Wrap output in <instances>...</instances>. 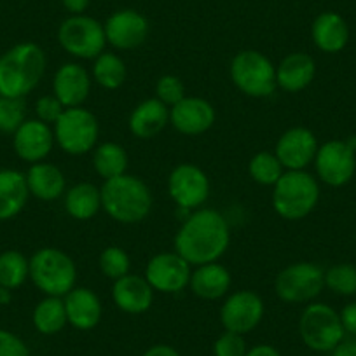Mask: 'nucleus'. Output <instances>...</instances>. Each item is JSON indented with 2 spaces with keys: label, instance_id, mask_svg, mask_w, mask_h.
<instances>
[{
  "label": "nucleus",
  "instance_id": "nucleus-1",
  "mask_svg": "<svg viewBox=\"0 0 356 356\" xmlns=\"http://www.w3.org/2000/svg\"><path fill=\"white\" fill-rule=\"evenodd\" d=\"M231 229L224 215L211 208H197L178 229L175 252L191 266L217 262L229 248Z\"/></svg>",
  "mask_w": 356,
  "mask_h": 356
},
{
  "label": "nucleus",
  "instance_id": "nucleus-2",
  "mask_svg": "<svg viewBox=\"0 0 356 356\" xmlns=\"http://www.w3.org/2000/svg\"><path fill=\"white\" fill-rule=\"evenodd\" d=\"M46 67V53L39 44H16L0 56V97L25 98L42 81Z\"/></svg>",
  "mask_w": 356,
  "mask_h": 356
},
{
  "label": "nucleus",
  "instance_id": "nucleus-3",
  "mask_svg": "<svg viewBox=\"0 0 356 356\" xmlns=\"http://www.w3.org/2000/svg\"><path fill=\"white\" fill-rule=\"evenodd\" d=\"M100 191L102 210L119 224H140L152 210V193L142 178L135 175L124 173L108 178Z\"/></svg>",
  "mask_w": 356,
  "mask_h": 356
},
{
  "label": "nucleus",
  "instance_id": "nucleus-4",
  "mask_svg": "<svg viewBox=\"0 0 356 356\" xmlns=\"http://www.w3.org/2000/svg\"><path fill=\"white\" fill-rule=\"evenodd\" d=\"M320 201V184L306 170L285 171L273 191V208L285 220H302Z\"/></svg>",
  "mask_w": 356,
  "mask_h": 356
},
{
  "label": "nucleus",
  "instance_id": "nucleus-5",
  "mask_svg": "<svg viewBox=\"0 0 356 356\" xmlns=\"http://www.w3.org/2000/svg\"><path fill=\"white\" fill-rule=\"evenodd\" d=\"M30 280L44 296L65 297L75 289L77 266L63 250L44 246L30 259Z\"/></svg>",
  "mask_w": 356,
  "mask_h": 356
},
{
  "label": "nucleus",
  "instance_id": "nucleus-6",
  "mask_svg": "<svg viewBox=\"0 0 356 356\" xmlns=\"http://www.w3.org/2000/svg\"><path fill=\"white\" fill-rule=\"evenodd\" d=\"M229 72L236 88L250 98H269L278 88L275 63L260 51H239Z\"/></svg>",
  "mask_w": 356,
  "mask_h": 356
},
{
  "label": "nucleus",
  "instance_id": "nucleus-7",
  "mask_svg": "<svg viewBox=\"0 0 356 356\" xmlns=\"http://www.w3.org/2000/svg\"><path fill=\"white\" fill-rule=\"evenodd\" d=\"M299 335L304 346L316 353H332L344 341V327L334 307L313 302L299 318Z\"/></svg>",
  "mask_w": 356,
  "mask_h": 356
},
{
  "label": "nucleus",
  "instance_id": "nucleus-8",
  "mask_svg": "<svg viewBox=\"0 0 356 356\" xmlns=\"http://www.w3.org/2000/svg\"><path fill=\"white\" fill-rule=\"evenodd\" d=\"M54 140L68 156H84L95 150L100 136L97 115L84 107L67 108L54 122Z\"/></svg>",
  "mask_w": 356,
  "mask_h": 356
},
{
  "label": "nucleus",
  "instance_id": "nucleus-9",
  "mask_svg": "<svg viewBox=\"0 0 356 356\" xmlns=\"http://www.w3.org/2000/svg\"><path fill=\"white\" fill-rule=\"evenodd\" d=\"M58 42L77 60H95L107 46L105 29L98 19L79 15L65 19L58 29Z\"/></svg>",
  "mask_w": 356,
  "mask_h": 356
},
{
  "label": "nucleus",
  "instance_id": "nucleus-10",
  "mask_svg": "<svg viewBox=\"0 0 356 356\" xmlns=\"http://www.w3.org/2000/svg\"><path fill=\"white\" fill-rule=\"evenodd\" d=\"M325 289V271L313 262H296L275 280V293L286 304H304L316 299Z\"/></svg>",
  "mask_w": 356,
  "mask_h": 356
},
{
  "label": "nucleus",
  "instance_id": "nucleus-11",
  "mask_svg": "<svg viewBox=\"0 0 356 356\" xmlns=\"http://www.w3.org/2000/svg\"><path fill=\"white\" fill-rule=\"evenodd\" d=\"M168 193L178 208L186 211L197 210L210 197V178L196 164H178L168 178Z\"/></svg>",
  "mask_w": 356,
  "mask_h": 356
},
{
  "label": "nucleus",
  "instance_id": "nucleus-12",
  "mask_svg": "<svg viewBox=\"0 0 356 356\" xmlns=\"http://www.w3.org/2000/svg\"><path fill=\"white\" fill-rule=\"evenodd\" d=\"M313 164L321 182L342 187L355 177L356 150L346 140H330L320 145Z\"/></svg>",
  "mask_w": 356,
  "mask_h": 356
},
{
  "label": "nucleus",
  "instance_id": "nucleus-13",
  "mask_svg": "<svg viewBox=\"0 0 356 356\" xmlns=\"http://www.w3.org/2000/svg\"><path fill=\"white\" fill-rule=\"evenodd\" d=\"M193 266L177 252L157 253L147 262L145 280L154 292L178 293L189 286Z\"/></svg>",
  "mask_w": 356,
  "mask_h": 356
},
{
  "label": "nucleus",
  "instance_id": "nucleus-14",
  "mask_svg": "<svg viewBox=\"0 0 356 356\" xmlns=\"http://www.w3.org/2000/svg\"><path fill=\"white\" fill-rule=\"evenodd\" d=\"M266 306L259 293L252 290H238L225 299L220 307V323L227 332L246 335L262 321Z\"/></svg>",
  "mask_w": 356,
  "mask_h": 356
},
{
  "label": "nucleus",
  "instance_id": "nucleus-15",
  "mask_svg": "<svg viewBox=\"0 0 356 356\" xmlns=\"http://www.w3.org/2000/svg\"><path fill=\"white\" fill-rule=\"evenodd\" d=\"M107 44L119 51H133L142 46L150 32V25L142 13L121 9L107 18L104 25Z\"/></svg>",
  "mask_w": 356,
  "mask_h": 356
},
{
  "label": "nucleus",
  "instance_id": "nucleus-16",
  "mask_svg": "<svg viewBox=\"0 0 356 356\" xmlns=\"http://www.w3.org/2000/svg\"><path fill=\"white\" fill-rule=\"evenodd\" d=\"M318 149L320 145L314 133L304 126H296L280 136L275 154L286 171H299L314 163Z\"/></svg>",
  "mask_w": 356,
  "mask_h": 356
},
{
  "label": "nucleus",
  "instance_id": "nucleus-17",
  "mask_svg": "<svg viewBox=\"0 0 356 356\" xmlns=\"http://www.w3.org/2000/svg\"><path fill=\"white\" fill-rule=\"evenodd\" d=\"M54 131L49 124L39 119H26L13 135V147L16 156L30 164L40 163L53 150Z\"/></svg>",
  "mask_w": 356,
  "mask_h": 356
},
{
  "label": "nucleus",
  "instance_id": "nucleus-18",
  "mask_svg": "<svg viewBox=\"0 0 356 356\" xmlns=\"http://www.w3.org/2000/svg\"><path fill=\"white\" fill-rule=\"evenodd\" d=\"M213 105L200 97H186L170 108V124L186 136H197L207 133L215 124Z\"/></svg>",
  "mask_w": 356,
  "mask_h": 356
},
{
  "label": "nucleus",
  "instance_id": "nucleus-19",
  "mask_svg": "<svg viewBox=\"0 0 356 356\" xmlns=\"http://www.w3.org/2000/svg\"><path fill=\"white\" fill-rule=\"evenodd\" d=\"M91 93V75L81 63H63L53 79V95L65 108L82 107Z\"/></svg>",
  "mask_w": 356,
  "mask_h": 356
},
{
  "label": "nucleus",
  "instance_id": "nucleus-20",
  "mask_svg": "<svg viewBox=\"0 0 356 356\" xmlns=\"http://www.w3.org/2000/svg\"><path fill=\"white\" fill-rule=\"evenodd\" d=\"M112 300L122 313L142 314L152 307L154 289L145 276L126 275L115 280L112 286Z\"/></svg>",
  "mask_w": 356,
  "mask_h": 356
},
{
  "label": "nucleus",
  "instance_id": "nucleus-21",
  "mask_svg": "<svg viewBox=\"0 0 356 356\" xmlns=\"http://www.w3.org/2000/svg\"><path fill=\"white\" fill-rule=\"evenodd\" d=\"M67 309L68 325L81 332L93 330L98 327L104 314L102 300L97 293L88 286H75L63 297Z\"/></svg>",
  "mask_w": 356,
  "mask_h": 356
},
{
  "label": "nucleus",
  "instance_id": "nucleus-22",
  "mask_svg": "<svg viewBox=\"0 0 356 356\" xmlns=\"http://www.w3.org/2000/svg\"><path fill=\"white\" fill-rule=\"evenodd\" d=\"M170 124V107L157 98H149L136 105L129 114V131L140 140L156 138Z\"/></svg>",
  "mask_w": 356,
  "mask_h": 356
},
{
  "label": "nucleus",
  "instance_id": "nucleus-23",
  "mask_svg": "<svg viewBox=\"0 0 356 356\" xmlns=\"http://www.w3.org/2000/svg\"><path fill=\"white\" fill-rule=\"evenodd\" d=\"M316 77V63L306 53H290L276 67V82L286 93H299Z\"/></svg>",
  "mask_w": 356,
  "mask_h": 356
},
{
  "label": "nucleus",
  "instance_id": "nucleus-24",
  "mask_svg": "<svg viewBox=\"0 0 356 356\" xmlns=\"http://www.w3.org/2000/svg\"><path fill=\"white\" fill-rule=\"evenodd\" d=\"M232 285V276L227 267L218 262L197 266L191 275L189 286L194 296L203 300H218L227 296Z\"/></svg>",
  "mask_w": 356,
  "mask_h": 356
},
{
  "label": "nucleus",
  "instance_id": "nucleus-25",
  "mask_svg": "<svg viewBox=\"0 0 356 356\" xmlns=\"http://www.w3.org/2000/svg\"><path fill=\"white\" fill-rule=\"evenodd\" d=\"M314 46L327 54L341 53L349 42V26L337 13H321L311 26Z\"/></svg>",
  "mask_w": 356,
  "mask_h": 356
},
{
  "label": "nucleus",
  "instance_id": "nucleus-26",
  "mask_svg": "<svg viewBox=\"0 0 356 356\" xmlns=\"http://www.w3.org/2000/svg\"><path fill=\"white\" fill-rule=\"evenodd\" d=\"M30 196L40 201H56L67 193V178L63 171L54 164L40 161L26 171Z\"/></svg>",
  "mask_w": 356,
  "mask_h": 356
},
{
  "label": "nucleus",
  "instance_id": "nucleus-27",
  "mask_svg": "<svg viewBox=\"0 0 356 356\" xmlns=\"http://www.w3.org/2000/svg\"><path fill=\"white\" fill-rule=\"evenodd\" d=\"M30 197L26 175L18 170H0V222L23 211Z\"/></svg>",
  "mask_w": 356,
  "mask_h": 356
},
{
  "label": "nucleus",
  "instance_id": "nucleus-28",
  "mask_svg": "<svg viewBox=\"0 0 356 356\" xmlns=\"http://www.w3.org/2000/svg\"><path fill=\"white\" fill-rule=\"evenodd\" d=\"M65 210L75 220H91L102 210V191L95 184H75L65 193Z\"/></svg>",
  "mask_w": 356,
  "mask_h": 356
},
{
  "label": "nucleus",
  "instance_id": "nucleus-29",
  "mask_svg": "<svg viewBox=\"0 0 356 356\" xmlns=\"http://www.w3.org/2000/svg\"><path fill=\"white\" fill-rule=\"evenodd\" d=\"M32 323L42 335H56L67 327V309L63 297L46 296L33 307Z\"/></svg>",
  "mask_w": 356,
  "mask_h": 356
},
{
  "label": "nucleus",
  "instance_id": "nucleus-30",
  "mask_svg": "<svg viewBox=\"0 0 356 356\" xmlns=\"http://www.w3.org/2000/svg\"><path fill=\"white\" fill-rule=\"evenodd\" d=\"M129 164L128 152L115 142H105L95 147L93 168L104 180L121 177L126 173Z\"/></svg>",
  "mask_w": 356,
  "mask_h": 356
},
{
  "label": "nucleus",
  "instance_id": "nucleus-31",
  "mask_svg": "<svg viewBox=\"0 0 356 356\" xmlns=\"http://www.w3.org/2000/svg\"><path fill=\"white\" fill-rule=\"evenodd\" d=\"M128 68L124 60L115 53H104L95 58L93 63V79L98 86L108 91H115L126 82Z\"/></svg>",
  "mask_w": 356,
  "mask_h": 356
},
{
  "label": "nucleus",
  "instance_id": "nucleus-32",
  "mask_svg": "<svg viewBox=\"0 0 356 356\" xmlns=\"http://www.w3.org/2000/svg\"><path fill=\"white\" fill-rule=\"evenodd\" d=\"M30 278V259L18 250L0 253V289L16 290Z\"/></svg>",
  "mask_w": 356,
  "mask_h": 356
},
{
  "label": "nucleus",
  "instance_id": "nucleus-33",
  "mask_svg": "<svg viewBox=\"0 0 356 356\" xmlns=\"http://www.w3.org/2000/svg\"><path fill=\"white\" fill-rule=\"evenodd\" d=\"M248 173L253 178V182L264 187H275L282 175L285 173V168L280 163L275 152H257L255 156L250 159L248 164Z\"/></svg>",
  "mask_w": 356,
  "mask_h": 356
},
{
  "label": "nucleus",
  "instance_id": "nucleus-34",
  "mask_svg": "<svg viewBox=\"0 0 356 356\" xmlns=\"http://www.w3.org/2000/svg\"><path fill=\"white\" fill-rule=\"evenodd\" d=\"M325 286L342 297L356 296V266L335 264L325 271Z\"/></svg>",
  "mask_w": 356,
  "mask_h": 356
},
{
  "label": "nucleus",
  "instance_id": "nucleus-35",
  "mask_svg": "<svg viewBox=\"0 0 356 356\" xmlns=\"http://www.w3.org/2000/svg\"><path fill=\"white\" fill-rule=\"evenodd\" d=\"M98 266H100V271L105 278L115 282V280L129 275L131 260H129V255L121 248V246L112 245L107 246V248L100 253Z\"/></svg>",
  "mask_w": 356,
  "mask_h": 356
},
{
  "label": "nucleus",
  "instance_id": "nucleus-36",
  "mask_svg": "<svg viewBox=\"0 0 356 356\" xmlns=\"http://www.w3.org/2000/svg\"><path fill=\"white\" fill-rule=\"evenodd\" d=\"M26 121L25 98L0 97V131L15 135L16 129Z\"/></svg>",
  "mask_w": 356,
  "mask_h": 356
},
{
  "label": "nucleus",
  "instance_id": "nucleus-37",
  "mask_svg": "<svg viewBox=\"0 0 356 356\" xmlns=\"http://www.w3.org/2000/svg\"><path fill=\"white\" fill-rule=\"evenodd\" d=\"M156 98L171 108L186 98V86L177 75H163L156 84Z\"/></svg>",
  "mask_w": 356,
  "mask_h": 356
},
{
  "label": "nucleus",
  "instance_id": "nucleus-38",
  "mask_svg": "<svg viewBox=\"0 0 356 356\" xmlns=\"http://www.w3.org/2000/svg\"><path fill=\"white\" fill-rule=\"evenodd\" d=\"M248 351L245 335L225 330L213 342V356H245Z\"/></svg>",
  "mask_w": 356,
  "mask_h": 356
},
{
  "label": "nucleus",
  "instance_id": "nucleus-39",
  "mask_svg": "<svg viewBox=\"0 0 356 356\" xmlns=\"http://www.w3.org/2000/svg\"><path fill=\"white\" fill-rule=\"evenodd\" d=\"M65 111H67V108L63 107V104H61L54 95H44V97H40L39 100L35 102L37 119L49 126H54V122L61 118V114H63Z\"/></svg>",
  "mask_w": 356,
  "mask_h": 356
},
{
  "label": "nucleus",
  "instance_id": "nucleus-40",
  "mask_svg": "<svg viewBox=\"0 0 356 356\" xmlns=\"http://www.w3.org/2000/svg\"><path fill=\"white\" fill-rule=\"evenodd\" d=\"M0 356H30V349L22 337L0 328Z\"/></svg>",
  "mask_w": 356,
  "mask_h": 356
},
{
  "label": "nucleus",
  "instance_id": "nucleus-41",
  "mask_svg": "<svg viewBox=\"0 0 356 356\" xmlns=\"http://www.w3.org/2000/svg\"><path fill=\"white\" fill-rule=\"evenodd\" d=\"M339 316H341L342 327H344L346 334L355 335L356 337V302H349L348 306L342 307Z\"/></svg>",
  "mask_w": 356,
  "mask_h": 356
},
{
  "label": "nucleus",
  "instance_id": "nucleus-42",
  "mask_svg": "<svg viewBox=\"0 0 356 356\" xmlns=\"http://www.w3.org/2000/svg\"><path fill=\"white\" fill-rule=\"evenodd\" d=\"M61 4L72 16H79L84 15L86 9L89 8V0H61Z\"/></svg>",
  "mask_w": 356,
  "mask_h": 356
},
{
  "label": "nucleus",
  "instance_id": "nucleus-43",
  "mask_svg": "<svg viewBox=\"0 0 356 356\" xmlns=\"http://www.w3.org/2000/svg\"><path fill=\"white\" fill-rule=\"evenodd\" d=\"M142 356H180V353H178L173 346L156 344V346H150Z\"/></svg>",
  "mask_w": 356,
  "mask_h": 356
},
{
  "label": "nucleus",
  "instance_id": "nucleus-44",
  "mask_svg": "<svg viewBox=\"0 0 356 356\" xmlns=\"http://www.w3.org/2000/svg\"><path fill=\"white\" fill-rule=\"evenodd\" d=\"M245 356H282V353L271 344H257L250 348Z\"/></svg>",
  "mask_w": 356,
  "mask_h": 356
},
{
  "label": "nucleus",
  "instance_id": "nucleus-45",
  "mask_svg": "<svg viewBox=\"0 0 356 356\" xmlns=\"http://www.w3.org/2000/svg\"><path fill=\"white\" fill-rule=\"evenodd\" d=\"M332 356H356V339L342 341L337 348L332 351Z\"/></svg>",
  "mask_w": 356,
  "mask_h": 356
}]
</instances>
